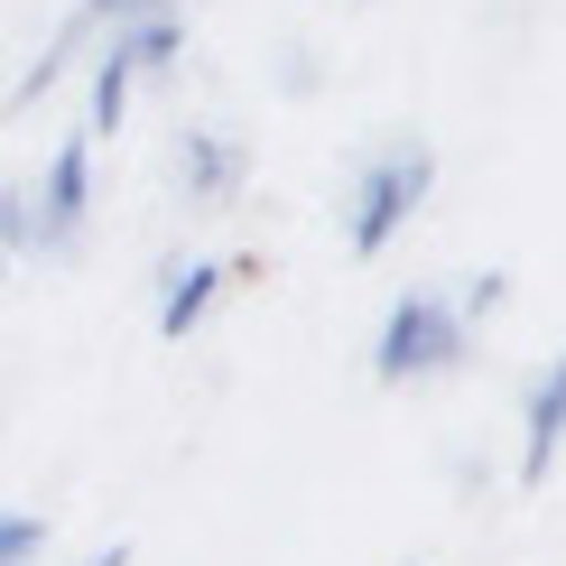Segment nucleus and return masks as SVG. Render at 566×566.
<instances>
[{
    "label": "nucleus",
    "mask_w": 566,
    "mask_h": 566,
    "mask_svg": "<svg viewBox=\"0 0 566 566\" xmlns=\"http://www.w3.org/2000/svg\"><path fill=\"white\" fill-rule=\"evenodd\" d=\"M93 139L103 130H65L56 149H46V168L29 177V196H38V261H65V251L84 242V214H93Z\"/></svg>",
    "instance_id": "20e7f679"
},
{
    "label": "nucleus",
    "mask_w": 566,
    "mask_h": 566,
    "mask_svg": "<svg viewBox=\"0 0 566 566\" xmlns=\"http://www.w3.org/2000/svg\"><path fill=\"white\" fill-rule=\"evenodd\" d=\"M566 455V344L548 353V371L521 390V492H538Z\"/></svg>",
    "instance_id": "0eeeda50"
},
{
    "label": "nucleus",
    "mask_w": 566,
    "mask_h": 566,
    "mask_svg": "<svg viewBox=\"0 0 566 566\" xmlns=\"http://www.w3.org/2000/svg\"><path fill=\"white\" fill-rule=\"evenodd\" d=\"M46 557V521L38 511H10V521H0V566H38Z\"/></svg>",
    "instance_id": "1a4fd4ad"
},
{
    "label": "nucleus",
    "mask_w": 566,
    "mask_h": 566,
    "mask_svg": "<svg viewBox=\"0 0 566 566\" xmlns=\"http://www.w3.org/2000/svg\"><path fill=\"white\" fill-rule=\"evenodd\" d=\"M0 251H10V261H38V196H29V177L0 196Z\"/></svg>",
    "instance_id": "6e6552de"
},
{
    "label": "nucleus",
    "mask_w": 566,
    "mask_h": 566,
    "mask_svg": "<svg viewBox=\"0 0 566 566\" xmlns=\"http://www.w3.org/2000/svg\"><path fill=\"white\" fill-rule=\"evenodd\" d=\"M177 196L186 205H232L251 186V139L242 130H177Z\"/></svg>",
    "instance_id": "423d86ee"
},
{
    "label": "nucleus",
    "mask_w": 566,
    "mask_h": 566,
    "mask_svg": "<svg viewBox=\"0 0 566 566\" xmlns=\"http://www.w3.org/2000/svg\"><path fill=\"white\" fill-rule=\"evenodd\" d=\"M502 297H511V279H502V270H474V279H464V306H474V325H483V316H502Z\"/></svg>",
    "instance_id": "9b49d317"
},
{
    "label": "nucleus",
    "mask_w": 566,
    "mask_h": 566,
    "mask_svg": "<svg viewBox=\"0 0 566 566\" xmlns=\"http://www.w3.org/2000/svg\"><path fill=\"white\" fill-rule=\"evenodd\" d=\"M232 279H251V261H168L158 279V344H196L205 325H214V306L232 297Z\"/></svg>",
    "instance_id": "39448f33"
},
{
    "label": "nucleus",
    "mask_w": 566,
    "mask_h": 566,
    "mask_svg": "<svg viewBox=\"0 0 566 566\" xmlns=\"http://www.w3.org/2000/svg\"><path fill=\"white\" fill-rule=\"evenodd\" d=\"M93 29H122V19H149V10H186V0H75Z\"/></svg>",
    "instance_id": "9d476101"
},
{
    "label": "nucleus",
    "mask_w": 566,
    "mask_h": 566,
    "mask_svg": "<svg viewBox=\"0 0 566 566\" xmlns=\"http://www.w3.org/2000/svg\"><path fill=\"white\" fill-rule=\"evenodd\" d=\"M428 196H437V149H418V139L371 149L363 177H353V196H344V251H353V261H381Z\"/></svg>",
    "instance_id": "7ed1b4c3"
},
{
    "label": "nucleus",
    "mask_w": 566,
    "mask_h": 566,
    "mask_svg": "<svg viewBox=\"0 0 566 566\" xmlns=\"http://www.w3.org/2000/svg\"><path fill=\"white\" fill-rule=\"evenodd\" d=\"M464 353H474V306H464V289H399L390 316L371 325V381L418 390L437 371H455Z\"/></svg>",
    "instance_id": "f257e3e1"
},
{
    "label": "nucleus",
    "mask_w": 566,
    "mask_h": 566,
    "mask_svg": "<svg viewBox=\"0 0 566 566\" xmlns=\"http://www.w3.org/2000/svg\"><path fill=\"white\" fill-rule=\"evenodd\" d=\"M84 566H130V538H103V548H93Z\"/></svg>",
    "instance_id": "f8f14e48"
},
{
    "label": "nucleus",
    "mask_w": 566,
    "mask_h": 566,
    "mask_svg": "<svg viewBox=\"0 0 566 566\" xmlns=\"http://www.w3.org/2000/svg\"><path fill=\"white\" fill-rule=\"evenodd\" d=\"M186 56V10H149V19H122V29H103L93 46V75H84V122L103 139H122L139 84H168Z\"/></svg>",
    "instance_id": "f03ea898"
}]
</instances>
